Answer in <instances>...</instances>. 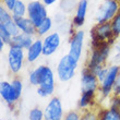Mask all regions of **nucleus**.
Wrapping results in <instances>:
<instances>
[{"label": "nucleus", "mask_w": 120, "mask_h": 120, "mask_svg": "<svg viewBox=\"0 0 120 120\" xmlns=\"http://www.w3.org/2000/svg\"><path fill=\"white\" fill-rule=\"evenodd\" d=\"M30 81L33 85H38L37 93L41 96H48L52 94L55 89L54 74L50 68L45 66L38 67L30 75Z\"/></svg>", "instance_id": "1"}, {"label": "nucleus", "mask_w": 120, "mask_h": 120, "mask_svg": "<svg viewBox=\"0 0 120 120\" xmlns=\"http://www.w3.org/2000/svg\"><path fill=\"white\" fill-rule=\"evenodd\" d=\"M76 64H78V61L72 59L69 55L61 58V60L58 63V69H57L59 79L61 81H63V82L72 79L73 75H74V72H75Z\"/></svg>", "instance_id": "2"}, {"label": "nucleus", "mask_w": 120, "mask_h": 120, "mask_svg": "<svg viewBox=\"0 0 120 120\" xmlns=\"http://www.w3.org/2000/svg\"><path fill=\"white\" fill-rule=\"evenodd\" d=\"M29 14L30 19L33 22L36 27L41 26V24L47 19V14H46V9L44 6H41L38 1H33L29 4Z\"/></svg>", "instance_id": "3"}, {"label": "nucleus", "mask_w": 120, "mask_h": 120, "mask_svg": "<svg viewBox=\"0 0 120 120\" xmlns=\"http://www.w3.org/2000/svg\"><path fill=\"white\" fill-rule=\"evenodd\" d=\"M118 10V4L114 0H106L103 4L101 6V9L98 11L97 15V21L99 23H105L106 21L112 18L114 14L117 12Z\"/></svg>", "instance_id": "4"}, {"label": "nucleus", "mask_w": 120, "mask_h": 120, "mask_svg": "<svg viewBox=\"0 0 120 120\" xmlns=\"http://www.w3.org/2000/svg\"><path fill=\"white\" fill-rule=\"evenodd\" d=\"M62 118V107L59 98H52L44 112L45 120H61Z\"/></svg>", "instance_id": "5"}, {"label": "nucleus", "mask_w": 120, "mask_h": 120, "mask_svg": "<svg viewBox=\"0 0 120 120\" xmlns=\"http://www.w3.org/2000/svg\"><path fill=\"white\" fill-rule=\"evenodd\" d=\"M120 70L117 66H112L108 69V72L105 76L104 81L101 82V92L103 94L106 96L110 93L111 89H114V85L116 83V80H117L118 75H119Z\"/></svg>", "instance_id": "6"}, {"label": "nucleus", "mask_w": 120, "mask_h": 120, "mask_svg": "<svg viewBox=\"0 0 120 120\" xmlns=\"http://www.w3.org/2000/svg\"><path fill=\"white\" fill-rule=\"evenodd\" d=\"M8 60H9L10 69L13 72H18L22 68L23 63V50L22 48L19 47H11L8 55Z\"/></svg>", "instance_id": "7"}, {"label": "nucleus", "mask_w": 120, "mask_h": 120, "mask_svg": "<svg viewBox=\"0 0 120 120\" xmlns=\"http://www.w3.org/2000/svg\"><path fill=\"white\" fill-rule=\"evenodd\" d=\"M114 32L111 29V25L109 23H103L96 29L93 30L92 36H93V43H105L107 38L111 36Z\"/></svg>", "instance_id": "8"}, {"label": "nucleus", "mask_w": 120, "mask_h": 120, "mask_svg": "<svg viewBox=\"0 0 120 120\" xmlns=\"http://www.w3.org/2000/svg\"><path fill=\"white\" fill-rule=\"evenodd\" d=\"M83 37H84V33L82 31L78 32L74 37L71 41L70 45V52L69 56L75 61H79L81 57V52H82V45H83Z\"/></svg>", "instance_id": "9"}, {"label": "nucleus", "mask_w": 120, "mask_h": 120, "mask_svg": "<svg viewBox=\"0 0 120 120\" xmlns=\"http://www.w3.org/2000/svg\"><path fill=\"white\" fill-rule=\"evenodd\" d=\"M0 22H1V25L2 27L7 30V31L9 32V34L11 36H16L18 34V25H16L15 21H13L11 19V16L7 13V11L3 9L2 7L0 8Z\"/></svg>", "instance_id": "10"}, {"label": "nucleus", "mask_w": 120, "mask_h": 120, "mask_svg": "<svg viewBox=\"0 0 120 120\" xmlns=\"http://www.w3.org/2000/svg\"><path fill=\"white\" fill-rule=\"evenodd\" d=\"M82 93L83 92H94L97 87V79L93 72L90 70H85L82 75Z\"/></svg>", "instance_id": "11"}, {"label": "nucleus", "mask_w": 120, "mask_h": 120, "mask_svg": "<svg viewBox=\"0 0 120 120\" xmlns=\"http://www.w3.org/2000/svg\"><path fill=\"white\" fill-rule=\"evenodd\" d=\"M59 44H60V38L57 33L49 35L45 39L44 45H43V54L45 56H49V55L54 54L55 51L57 50Z\"/></svg>", "instance_id": "12"}, {"label": "nucleus", "mask_w": 120, "mask_h": 120, "mask_svg": "<svg viewBox=\"0 0 120 120\" xmlns=\"http://www.w3.org/2000/svg\"><path fill=\"white\" fill-rule=\"evenodd\" d=\"M0 94L1 97L8 103V104H13L15 101H18L19 98L16 97V94L14 90L12 87V84L9 82H1L0 85Z\"/></svg>", "instance_id": "13"}, {"label": "nucleus", "mask_w": 120, "mask_h": 120, "mask_svg": "<svg viewBox=\"0 0 120 120\" xmlns=\"http://www.w3.org/2000/svg\"><path fill=\"white\" fill-rule=\"evenodd\" d=\"M13 47H19V48H30L32 46V41L30 35L27 34H19L14 36L11 41Z\"/></svg>", "instance_id": "14"}, {"label": "nucleus", "mask_w": 120, "mask_h": 120, "mask_svg": "<svg viewBox=\"0 0 120 120\" xmlns=\"http://www.w3.org/2000/svg\"><path fill=\"white\" fill-rule=\"evenodd\" d=\"M14 21H15L18 27L24 32V34H27V35L34 34L35 25L33 24V22H32L31 20L24 19V18H20V19H15Z\"/></svg>", "instance_id": "15"}, {"label": "nucleus", "mask_w": 120, "mask_h": 120, "mask_svg": "<svg viewBox=\"0 0 120 120\" xmlns=\"http://www.w3.org/2000/svg\"><path fill=\"white\" fill-rule=\"evenodd\" d=\"M43 52V44L41 41H36L35 43L32 44V46L29 48L27 52V60L33 62L38 58V56Z\"/></svg>", "instance_id": "16"}, {"label": "nucleus", "mask_w": 120, "mask_h": 120, "mask_svg": "<svg viewBox=\"0 0 120 120\" xmlns=\"http://www.w3.org/2000/svg\"><path fill=\"white\" fill-rule=\"evenodd\" d=\"M86 8H87V0H81L78 8V12L74 18V23L75 25H82L84 22V18H85Z\"/></svg>", "instance_id": "17"}, {"label": "nucleus", "mask_w": 120, "mask_h": 120, "mask_svg": "<svg viewBox=\"0 0 120 120\" xmlns=\"http://www.w3.org/2000/svg\"><path fill=\"white\" fill-rule=\"evenodd\" d=\"M101 120H120V110L115 108L105 110L101 115Z\"/></svg>", "instance_id": "18"}, {"label": "nucleus", "mask_w": 120, "mask_h": 120, "mask_svg": "<svg viewBox=\"0 0 120 120\" xmlns=\"http://www.w3.org/2000/svg\"><path fill=\"white\" fill-rule=\"evenodd\" d=\"M94 97V92H83L81 99H80V107H86L87 105H90L93 101Z\"/></svg>", "instance_id": "19"}, {"label": "nucleus", "mask_w": 120, "mask_h": 120, "mask_svg": "<svg viewBox=\"0 0 120 120\" xmlns=\"http://www.w3.org/2000/svg\"><path fill=\"white\" fill-rule=\"evenodd\" d=\"M12 11H13V18H14V20L23 18V14L25 12V7H24L22 1H16L15 6H14Z\"/></svg>", "instance_id": "20"}, {"label": "nucleus", "mask_w": 120, "mask_h": 120, "mask_svg": "<svg viewBox=\"0 0 120 120\" xmlns=\"http://www.w3.org/2000/svg\"><path fill=\"white\" fill-rule=\"evenodd\" d=\"M44 119V112L38 109V108H34L32 109L30 112V120H43Z\"/></svg>", "instance_id": "21"}, {"label": "nucleus", "mask_w": 120, "mask_h": 120, "mask_svg": "<svg viewBox=\"0 0 120 120\" xmlns=\"http://www.w3.org/2000/svg\"><path fill=\"white\" fill-rule=\"evenodd\" d=\"M50 27H51V20L47 18L41 24V26H38V32H39V34H45L47 31H49Z\"/></svg>", "instance_id": "22"}, {"label": "nucleus", "mask_w": 120, "mask_h": 120, "mask_svg": "<svg viewBox=\"0 0 120 120\" xmlns=\"http://www.w3.org/2000/svg\"><path fill=\"white\" fill-rule=\"evenodd\" d=\"M11 84H12V87L15 92L16 97L19 98L21 96V93H22V82L20 80H13Z\"/></svg>", "instance_id": "23"}, {"label": "nucleus", "mask_w": 120, "mask_h": 120, "mask_svg": "<svg viewBox=\"0 0 120 120\" xmlns=\"http://www.w3.org/2000/svg\"><path fill=\"white\" fill-rule=\"evenodd\" d=\"M111 29H112L114 34H120V13L114 19V22L111 24Z\"/></svg>", "instance_id": "24"}, {"label": "nucleus", "mask_w": 120, "mask_h": 120, "mask_svg": "<svg viewBox=\"0 0 120 120\" xmlns=\"http://www.w3.org/2000/svg\"><path fill=\"white\" fill-rule=\"evenodd\" d=\"M0 35H1V41H6V43H9L11 41V35L9 34V32L7 31L4 27L0 26Z\"/></svg>", "instance_id": "25"}, {"label": "nucleus", "mask_w": 120, "mask_h": 120, "mask_svg": "<svg viewBox=\"0 0 120 120\" xmlns=\"http://www.w3.org/2000/svg\"><path fill=\"white\" fill-rule=\"evenodd\" d=\"M114 92L116 95H120V72H119V75H118L117 80H116V83L114 85Z\"/></svg>", "instance_id": "26"}, {"label": "nucleus", "mask_w": 120, "mask_h": 120, "mask_svg": "<svg viewBox=\"0 0 120 120\" xmlns=\"http://www.w3.org/2000/svg\"><path fill=\"white\" fill-rule=\"evenodd\" d=\"M64 120H80V118H79V116H78L76 112L71 111V112H69V114L67 115V117Z\"/></svg>", "instance_id": "27"}, {"label": "nucleus", "mask_w": 120, "mask_h": 120, "mask_svg": "<svg viewBox=\"0 0 120 120\" xmlns=\"http://www.w3.org/2000/svg\"><path fill=\"white\" fill-rule=\"evenodd\" d=\"M80 120H96V116L92 112H86Z\"/></svg>", "instance_id": "28"}, {"label": "nucleus", "mask_w": 120, "mask_h": 120, "mask_svg": "<svg viewBox=\"0 0 120 120\" xmlns=\"http://www.w3.org/2000/svg\"><path fill=\"white\" fill-rule=\"evenodd\" d=\"M4 2H6L7 7L9 9L13 10V8H14V6H15V3H16V0H4Z\"/></svg>", "instance_id": "29"}, {"label": "nucleus", "mask_w": 120, "mask_h": 120, "mask_svg": "<svg viewBox=\"0 0 120 120\" xmlns=\"http://www.w3.org/2000/svg\"><path fill=\"white\" fill-rule=\"evenodd\" d=\"M56 0H44V2L46 3V4H51V3H54Z\"/></svg>", "instance_id": "30"}, {"label": "nucleus", "mask_w": 120, "mask_h": 120, "mask_svg": "<svg viewBox=\"0 0 120 120\" xmlns=\"http://www.w3.org/2000/svg\"><path fill=\"white\" fill-rule=\"evenodd\" d=\"M2 47H3V41H0V48L2 49Z\"/></svg>", "instance_id": "31"}]
</instances>
